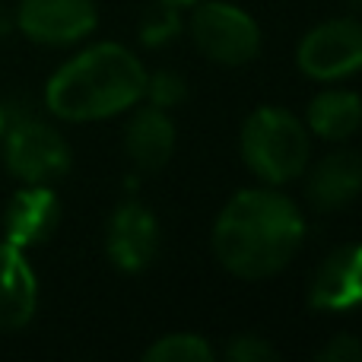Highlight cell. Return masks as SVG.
Here are the masks:
<instances>
[{
	"label": "cell",
	"instance_id": "1",
	"mask_svg": "<svg viewBox=\"0 0 362 362\" xmlns=\"http://www.w3.org/2000/svg\"><path fill=\"white\" fill-rule=\"evenodd\" d=\"M302 238L305 219L299 206L270 187L238 191L213 226V248L219 264L242 280L280 274L299 251Z\"/></svg>",
	"mask_w": 362,
	"mask_h": 362
},
{
	"label": "cell",
	"instance_id": "2",
	"mask_svg": "<svg viewBox=\"0 0 362 362\" xmlns=\"http://www.w3.org/2000/svg\"><path fill=\"white\" fill-rule=\"evenodd\" d=\"M144 89L146 70L140 57L124 45L99 42L54 70L45 89V105L54 118L83 124L134 108L144 99Z\"/></svg>",
	"mask_w": 362,
	"mask_h": 362
},
{
	"label": "cell",
	"instance_id": "3",
	"mask_svg": "<svg viewBox=\"0 0 362 362\" xmlns=\"http://www.w3.org/2000/svg\"><path fill=\"white\" fill-rule=\"evenodd\" d=\"M242 156L248 169L267 185L299 178L312 156L308 131L293 112L264 105L248 115L242 127Z\"/></svg>",
	"mask_w": 362,
	"mask_h": 362
},
{
	"label": "cell",
	"instance_id": "4",
	"mask_svg": "<svg viewBox=\"0 0 362 362\" xmlns=\"http://www.w3.org/2000/svg\"><path fill=\"white\" fill-rule=\"evenodd\" d=\"M4 159L23 185H51L70 169V146L48 121L35 115H6Z\"/></svg>",
	"mask_w": 362,
	"mask_h": 362
},
{
	"label": "cell",
	"instance_id": "5",
	"mask_svg": "<svg viewBox=\"0 0 362 362\" xmlns=\"http://www.w3.org/2000/svg\"><path fill=\"white\" fill-rule=\"evenodd\" d=\"M191 13V38L210 61L242 67L261 51V29L245 10L223 0H197Z\"/></svg>",
	"mask_w": 362,
	"mask_h": 362
},
{
	"label": "cell",
	"instance_id": "6",
	"mask_svg": "<svg viewBox=\"0 0 362 362\" xmlns=\"http://www.w3.org/2000/svg\"><path fill=\"white\" fill-rule=\"evenodd\" d=\"M299 70L312 80L331 83L362 70V23L353 16L327 19L299 42Z\"/></svg>",
	"mask_w": 362,
	"mask_h": 362
},
{
	"label": "cell",
	"instance_id": "7",
	"mask_svg": "<svg viewBox=\"0 0 362 362\" xmlns=\"http://www.w3.org/2000/svg\"><path fill=\"white\" fill-rule=\"evenodd\" d=\"M16 29L48 48H64L86 38L99 23L95 0H19Z\"/></svg>",
	"mask_w": 362,
	"mask_h": 362
},
{
	"label": "cell",
	"instance_id": "8",
	"mask_svg": "<svg viewBox=\"0 0 362 362\" xmlns=\"http://www.w3.org/2000/svg\"><path fill=\"white\" fill-rule=\"evenodd\" d=\"M108 257L124 274H140L153 264L159 251V223L144 204L131 200L115 210L105 235Z\"/></svg>",
	"mask_w": 362,
	"mask_h": 362
},
{
	"label": "cell",
	"instance_id": "9",
	"mask_svg": "<svg viewBox=\"0 0 362 362\" xmlns=\"http://www.w3.org/2000/svg\"><path fill=\"white\" fill-rule=\"evenodd\" d=\"M308 305L318 312H350L362 305V242L331 251L308 283Z\"/></svg>",
	"mask_w": 362,
	"mask_h": 362
},
{
	"label": "cell",
	"instance_id": "10",
	"mask_svg": "<svg viewBox=\"0 0 362 362\" xmlns=\"http://www.w3.org/2000/svg\"><path fill=\"white\" fill-rule=\"evenodd\" d=\"M61 223V200L48 185H25L13 194L4 213V235L16 248H32L54 235Z\"/></svg>",
	"mask_w": 362,
	"mask_h": 362
},
{
	"label": "cell",
	"instance_id": "11",
	"mask_svg": "<svg viewBox=\"0 0 362 362\" xmlns=\"http://www.w3.org/2000/svg\"><path fill=\"white\" fill-rule=\"evenodd\" d=\"M38 305V280L23 248L0 242V331H19Z\"/></svg>",
	"mask_w": 362,
	"mask_h": 362
},
{
	"label": "cell",
	"instance_id": "12",
	"mask_svg": "<svg viewBox=\"0 0 362 362\" xmlns=\"http://www.w3.org/2000/svg\"><path fill=\"white\" fill-rule=\"evenodd\" d=\"M362 194V156L356 150H334L308 175V200L318 210H337Z\"/></svg>",
	"mask_w": 362,
	"mask_h": 362
},
{
	"label": "cell",
	"instance_id": "13",
	"mask_svg": "<svg viewBox=\"0 0 362 362\" xmlns=\"http://www.w3.org/2000/svg\"><path fill=\"white\" fill-rule=\"evenodd\" d=\"M127 156L134 159L140 172H159L169 165L175 153V124L165 115V108L146 105L137 108L127 124Z\"/></svg>",
	"mask_w": 362,
	"mask_h": 362
},
{
	"label": "cell",
	"instance_id": "14",
	"mask_svg": "<svg viewBox=\"0 0 362 362\" xmlns=\"http://www.w3.org/2000/svg\"><path fill=\"white\" fill-rule=\"evenodd\" d=\"M362 124V99L350 89H325L308 102V131L321 140H346Z\"/></svg>",
	"mask_w": 362,
	"mask_h": 362
},
{
	"label": "cell",
	"instance_id": "15",
	"mask_svg": "<svg viewBox=\"0 0 362 362\" xmlns=\"http://www.w3.org/2000/svg\"><path fill=\"white\" fill-rule=\"evenodd\" d=\"M146 362H210L213 346L197 334H165L144 353Z\"/></svg>",
	"mask_w": 362,
	"mask_h": 362
},
{
	"label": "cell",
	"instance_id": "16",
	"mask_svg": "<svg viewBox=\"0 0 362 362\" xmlns=\"http://www.w3.org/2000/svg\"><path fill=\"white\" fill-rule=\"evenodd\" d=\"M181 32V6L153 0V6H146V13L140 16V42L146 48H159V45L175 42Z\"/></svg>",
	"mask_w": 362,
	"mask_h": 362
},
{
	"label": "cell",
	"instance_id": "17",
	"mask_svg": "<svg viewBox=\"0 0 362 362\" xmlns=\"http://www.w3.org/2000/svg\"><path fill=\"white\" fill-rule=\"evenodd\" d=\"M144 95L150 99V105L169 112V108H175L187 99V80L178 70H156V74H146Z\"/></svg>",
	"mask_w": 362,
	"mask_h": 362
},
{
	"label": "cell",
	"instance_id": "18",
	"mask_svg": "<svg viewBox=\"0 0 362 362\" xmlns=\"http://www.w3.org/2000/svg\"><path fill=\"white\" fill-rule=\"evenodd\" d=\"M226 359L229 362H274L280 353L274 350V344L257 334H238L226 344Z\"/></svg>",
	"mask_w": 362,
	"mask_h": 362
},
{
	"label": "cell",
	"instance_id": "19",
	"mask_svg": "<svg viewBox=\"0 0 362 362\" xmlns=\"http://www.w3.org/2000/svg\"><path fill=\"white\" fill-rule=\"evenodd\" d=\"M315 356L321 362H362V340L353 337V334H337Z\"/></svg>",
	"mask_w": 362,
	"mask_h": 362
},
{
	"label": "cell",
	"instance_id": "20",
	"mask_svg": "<svg viewBox=\"0 0 362 362\" xmlns=\"http://www.w3.org/2000/svg\"><path fill=\"white\" fill-rule=\"evenodd\" d=\"M13 29H16V16H13V13L0 4V38H6Z\"/></svg>",
	"mask_w": 362,
	"mask_h": 362
},
{
	"label": "cell",
	"instance_id": "21",
	"mask_svg": "<svg viewBox=\"0 0 362 362\" xmlns=\"http://www.w3.org/2000/svg\"><path fill=\"white\" fill-rule=\"evenodd\" d=\"M4 131H6V108L0 105V140H4Z\"/></svg>",
	"mask_w": 362,
	"mask_h": 362
},
{
	"label": "cell",
	"instance_id": "22",
	"mask_svg": "<svg viewBox=\"0 0 362 362\" xmlns=\"http://www.w3.org/2000/svg\"><path fill=\"white\" fill-rule=\"evenodd\" d=\"M163 4H172V6H194L197 0H163Z\"/></svg>",
	"mask_w": 362,
	"mask_h": 362
},
{
	"label": "cell",
	"instance_id": "23",
	"mask_svg": "<svg viewBox=\"0 0 362 362\" xmlns=\"http://www.w3.org/2000/svg\"><path fill=\"white\" fill-rule=\"evenodd\" d=\"M346 4H350L356 13H362V0H346Z\"/></svg>",
	"mask_w": 362,
	"mask_h": 362
}]
</instances>
